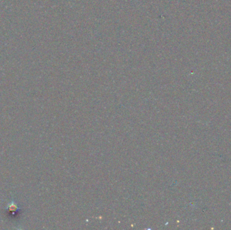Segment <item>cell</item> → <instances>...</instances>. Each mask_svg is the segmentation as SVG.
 Instances as JSON below:
<instances>
[{
	"instance_id": "cell-1",
	"label": "cell",
	"mask_w": 231,
	"mask_h": 230,
	"mask_svg": "<svg viewBox=\"0 0 231 230\" xmlns=\"http://www.w3.org/2000/svg\"><path fill=\"white\" fill-rule=\"evenodd\" d=\"M6 211L8 214H10L11 217H14L20 212L21 208L18 206L17 204L14 202V200H12L7 205Z\"/></svg>"
}]
</instances>
